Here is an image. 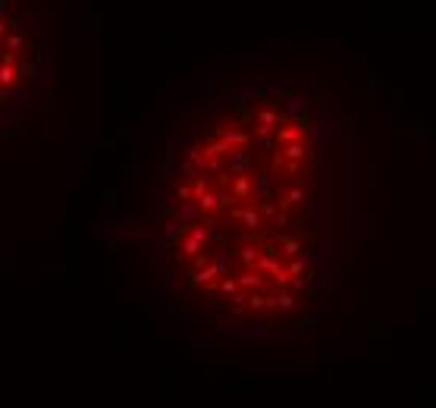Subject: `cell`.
<instances>
[{
  "mask_svg": "<svg viewBox=\"0 0 436 408\" xmlns=\"http://www.w3.org/2000/svg\"><path fill=\"white\" fill-rule=\"evenodd\" d=\"M307 185L311 160L292 123L267 113L204 135L169 195L179 283L235 324L292 308L307 267Z\"/></svg>",
  "mask_w": 436,
  "mask_h": 408,
  "instance_id": "cell-1",
  "label": "cell"
}]
</instances>
